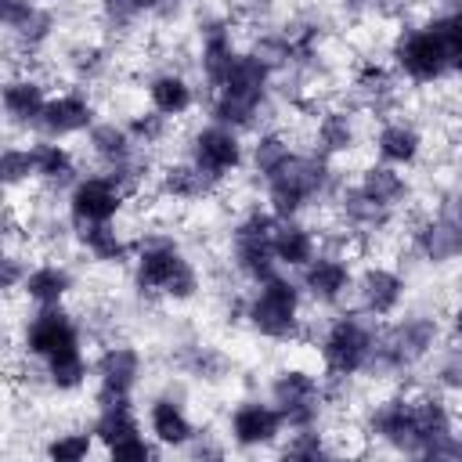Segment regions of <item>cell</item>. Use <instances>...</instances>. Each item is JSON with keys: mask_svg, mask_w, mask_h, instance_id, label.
<instances>
[{"mask_svg": "<svg viewBox=\"0 0 462 462\" xmlns=\"http://www.w3.org/2000/svg\"><path fill=\"white\" fill-rule=\"evenodd\" d=\"M361 433L379 440L397 455H419V430H415V401L411 393H390L365 408Z\"/></svg>", "mask_w": 462, "mask_h": 462, "instance_id": "obj_16", "label": "cell"}, {"mask_svg": "<svg viewBox=\"0 0 462 462\" xmlns=\"http://www.w3.org/2000/svg\"><path fill=\"white\" fill-rule=\"evenodd\" d=\"M144 101H148V108H155L159 116H166V119L177 123V119H184L199 105V87H195V79L184 69L162 65V69L148 72V79H144Z\"/></svg>", "mask_w": 462, "mask_h": 462, "instance_id": "obj_24", "label": "cell"}, {"mask_svg": "<svg viewBox=\"0 0 462 462\" xmlns=\"http://www.w3.org/2000/svg\"><path fill=\"white\" fill-rule=\"evenodd\" d=\"M18 346L32 365H43L58 354L87 346V325L65 303L32 307V314H25L22 325H18Z\"/></svg>", "mask_w": 462, "mask_h": 462, "instance_id": "obj_9", "label": "cell"}, {"mask_svg": "<svg viewBox=\"0 0 462 462\" xmlns=\"http://www.w3.org/2000/svg\"><path fill=\"white\" fill-rule=\"evenodd\" d=\"M83 256H90V263L97 267H130L134 260V238L112 220V224H87V227H76V238H72Z\"/></svg>", "mask_w": 462, "mask_h": 462, "instance_id": "obj_31", "label": "cell"}, {"mask_svg": "<svg viewBox=\"0 0 462 462\" xmlns=\"http://www.w3.org/2000/svg\"><path fill=\"white\" fill-rule=\"evenodd\" d=\"M0 180L7 188V195H14L18 188H29L36 180V166H32V144H18L7 137L4 152H0Z\"/></svg>", "mask_w": 462, "mask_h": 462, "instance_id": "obj_40", "label": "cell"}, {"mask_svg": "<svg viewBox=\"0 0 462 462\" xmlns=\"http://www.w3.org/2000/svg\"><path fill=\"white\" fill-rule=\"evenodd\" d=\"M256 4H267V0H256Z\"/></svg>", "mask_w": 462, "mask_h": 462, "instance_id": "obj_48", "label": "cell"}, {"mask_svg": "<svg viewBox=\"0 0 462 462\" xmlns=\"http://www.w3.org/2000/svg\"><path fill=\"white\" fill-rule=\"evenodd\" d=\"M354 282H357V271H354L346 249H321L300 271L303 296L314 307H325V310H336L346 296H354Z\"/></svg>", "mask_w": 462, "mask_h": 462, "instance_id": "obj_18", "label": "cell"}, {"mask_svg": "<svg viewBox=\"0 0 462 462\" xmlns=\"http://www.w3.org/2000/svg\"><path fill=\"white\" fill-rule=\"evenodd\" d=\"M209 191H217L188 159H177V162H166L155 177V195L162 202H173V206H191L199 199H206Z\"/></svg>", "mask_w": 462, "mask_h": 462, "instance_id": "obj_35", "label": "cell"}, {"mask_svg": "<svg viewBox=\"0 0 462 462\" xmlns=\"http://www.w3.org/2000/svg\"><path fill=\"white\" fill-rule=\"evenodd\" d=\"M274 224H278V217L267 206H249L245 213H238L231 220L227 263L249 285L278 274V256H274V242H271L274 238Z\"/></svg>", "mask_w": 462, "mask_h": 462, "instance_id": "obj_8", "label": "cell"}, {"mask_svg": "<svg viewBox=\"0 0 462 462\" xmlns=\"http://www.w3.org/2000/svg\"><path fill=\"white\" fill-rule=\"evenodd\" d=\"M379 343V325L375 318L354 310H336L314 336V350L321 361L325 379H357L368 375L372 357Z\"/></svg>", "mask_w": 462, "mask_h": 462, "instance_id": "obj_6", "label": "cell"}, {"mask_svg": "<svg viewBox=\"0 0 462 462\" xmlns=\"http://www.w3.org/2000/svg\"><path fill=\"white\" fill-rule=\"evenodd\" d=\"M267 397L274 401V408L282 411L289 430H303V426H318L328 411V390H325V375H314L303 365H282L274 368V375L267 379Z\"/></svg>", "mask_w": 462, "mask_h": 462, "instance_id": "obj_10", "label": "cell"}, {"mask_svg": "<svg viewBox=\"0 0 462 462\" xmlns=\"http://www.w3.org/2000/svg\"><path fill=\"white\" fill-rule=\"evenodd\" d=\"M97 123V101L87 87H65L51 94L43 119H40V137L51 141H69V137H87V130Z\"/></svg>", "mask_w": 462, "mask_h": 462, "instance_id": "obj_21", "label": "cell"}, {"mask_svg": "<svg viewBox=\"0 0 462 462\" xmlns=\"http://www.w3.org/2000/svg\"><path fill=\"white\" fill-rule=\"evenodd\" d=\"M274 87H278V69L249 47L238 54V61L220 79V87L209 90V119L238 134L260 130V123L274 112Z\"/></svg>", "mask_w": 462, "mask_h": 462, "instance_id": "obj_2", "label": "cell"}, {"mask_svg": "<svg viewBox=\"0 0 462 462\" xmlns=\"http://www.w3.org/2000/svg\"><path fill=\"white\" fill-rule=\"evenodd\" d=\"M32 166H36V184L51 195H65L79 180V159L65 141L36 137L32 141Z\"/></svg>", "mask_w": 462, "mask_h": 462, "instance_id": "obj_28", "label": "cell"}, {"mask_svg": "<svg viewBox=\"0 0 462 462\" xmlns=\"http://www.w3.org/2000/svg\"><path fill=\"white\" fill-rule=\"evenodd\" d=\"M126 126H130L134 141H137L144 152H152V148H159V144L170 137L173 119L159 116L155 108H141V112H130V116H126Z\"/></svg>", "mask_w": 462, "mask_h": 462, "instance_id": "obj_42", "label": "cell"}, {"mask_svg": "<svg viewBox=\"0 0 462 462\" xmlns=\"http://www.w3.org/2000/svg\"><path fill=\"white\" fill-rule=\"evenodd\" d=\"M61 58H65V69H69L79 83H97V79L112 69V54H108L101 43H87V40L72 43Z\"/></svg>", "mask_w": 462, "mask_h": 462, "instance_id": "obj_38", "label": "cell"}, {"mask_svg": "<svg viewBox=\"0 0 462 462\" xmlns=\"http://www.w3.org/2000/svg\"><path fill=\"white\" fill-rule=\"evenodd\" d=\"M260 188L267 209L278 220H289V217H303L310 206L332 202L336 191L343 188V177L332 166V159H325L321 152H296L292 162Z\"/></svg>", "mask_w": 462, "mask_h": 462, "instance_id": "obj_3", "label": "cell"}, {"mask_svg": "<svg viewBox=\"0 0 462 462\" xmlns=\"http://www.w3.org/2000/svg\"><path fill=\"white\" fill-rule=\"evenodd\" d=\"M195 69L206 83V90L220 87V79L231 72V65L238 61L242 47L235 40V25L227 14H202L199 25H195Z\"/></svg>", "mask_w": 462, "mask_h": 462, "instance_id": "obj_20", "label": "cell"}, {"mask_svg": "<svg viewBox=\"0 0 462 462\" xmlns=\"http://www.w3.org/2000/svg\"><path fill=\"white\" fill-rule=\"evenodd\" d=\"M354 184H357L372 202H379V206L390 209V213H404V209L415 202V184L408 180V173L397 170V166H390V162H379V159L368 162Z\"/></svg>", "mask_w": 462, "mask_h": 462, "instance_id": "obj_29", "label": "cell"}, {"mask_svg": "<svg viewBox=\"0 0 462 462\" xmlns=\"http://www.w3.org/2000/svg\"><path fill=\"white\" fill-rule=\"evenodd\" d=\"M422 152H426V134L415 119L386 116L372 130V155L379 162H390L397 170H411L422 162Z\"/></svg>", "mask_w": 462, "mask_h": 462, "instance_id": "obj_23", "label": "cell"}, {"mask_svg": "<svg viewBox=\"0 0 462 462\" xmlns=\"http://www.w3.org/2000/svg\"><path fill=\"white\" fill-rule=\"evenodd\" d=\"M159 451H162V448L155 444L152 433H137V437H126L123 444L108 448L105 455H108V458H119V462H148V458H155Z\"/></svg>", "mask_w": 462, "mask_h": 462, "instance_id": "obj_45", "label": "cell"}, {"mask_svg": "<svg viewBox=\"0 0 462 462\" xmlns=\"http://www.w3.org/2000/svg\"><path fill=\"white\" fill-rule=\"evenodd\" d=\"M292 155H296V148H292V137L282 130V126H263L256 137H253V144H249V170H253V177L260 180V184H267L274 173H282L289 162H292Z\"/></svg>", "mask_w": 462, "mask_h": 462, "instance_id": "obj_34", "label": "cell"}, {"mask_svg": "<svg viewBox=\"0 0 462 462\" xmlns=\"http://www.w3.org/2000/svg\"><path fill=\"white\" fill-rule=\"evenodd\" d=\"M444 332H448L451 343H462V300L448 310V325H444Z\"/></svg>", "mask_w": 462, "mask_h": 462, "instance_id": "obj_46", "label": "cell"}, {"mask_svg": "<svg viewBox=\"0 0 462 462\" xmlns=\"http://www.w3.org/2000/svg\"><path fill=\"white\" fill-rule=\"evenodd\" d=\"M285 433H289V426H285V419H282V411L274 408L271 397L245 393V397H238L227 408L224 437L238 451H267V448H278L285 440Z\"/></svg>", "mask_w": 462, "mask_h": 462, "instance_id": "obj_13", "label": "cell"}, {"mask_svg": "<svg viewBox=\"0 0 462 462\" xmlns=\"http://www.w3.org/2000/svg\"><path fill=\"white\" fill-rule=\"evenodd\" d=\"M401 83H404V79L393 72L390 61L368 58V61H361L357 72H354V97H357V105H365L372 116L386 119V116L397 108Z\"/></svg>", "mask_w": 462, "mask_h": 462, "instance_id": "obj_27", "label": "cell"}, {"mask_svg": "<svg viewBox=\"0 0 462 462\" xmlns=\"http://www.w3.org/2000/svg\"><path fill=\"white\" fill-rule=\"evenodd\" d=\"M184 159H188L213 188H220V184H227V180L249 162V144L242 141L238 130L206 119L202 126H195V130L184 137Z\"/></svg>", "mask_w": 462, "mask_h": 462, "instance_id": "obj_11", "label": "cell"}, {"mask_svg": "<svg viewBox=\"0 0 462 462\" xmlns=\"http://www.w3.org/2000/svg\"><path fill=\"white\" fill-rule=\"evenodd\" d=\"M354 303L375 321H390L408 303V274L393 263H365L354 282Z\"/></svg>", "mask_w": 462, "mask_h": 462, "instance_id": "obj_17", "label": "cell"}, {"mask_svg": "<svg viewBox=\"0 0 462 462\" xmlns=\"http://www.w3.org/2000/svg\"><path fill=\"white\" fill-rule=\"evenodd\" d=\"M144 354L126 339H108L94 357V404L101 401H134L144 383Z\"/></svg>", "mask_w": 462, "mask_h": 462, "instance_id": "obj_15", "label": "cell"}, {"mask_svg": "<svg viewBox=\"0 0 462 462\" xmlns=\"http://www.w3.org/2000/svg\"><path fill=\"white\" fill-rule=\"evenodd\" d=\"M444 343V325L433 310H411V314H397L386 328H379V343H375V357L368 375L372 379H393V375H408L419 365H426Z\"/></svg>", "mask_w": 462, "mask_h": 462, "instance_id": "obj_5", "label": "cell"}, {"mask_svg": "<svg viewBox=\"0 0 462 462\" xmlns=\"http://www.w3.org/2000/svg\"><path fill=\"white\" fill-rule=\"evenodd\" d=\"M451 76H458V79H462V40L451 47Z\"/></svg>", "mask_w": 462, "mask_h": 462, "instance_id": "obj_47", "label": "cell"}, {"mask_svg": "<svg viewBox=\"0 0 462 462\" xmlns=\"http://www.w3.org/2000/svg\"><path fill=\"white\" fill-rule=\"evenodd\" d=\"M130 282L148 300L191 303L202 292V271L173 231H144L134 238Z\"/></svg>", "mask_w": 462, "mask_h": 462, "instance_id": "obj_1", "label": "cell"}, {"mask_svg": "<svg viewBox=\"0 0 462 462\" xmlns=\"http://www.w3.org/2000/svg\"><path fill=\"white\" fill-rule=\"evenodd\" d=\"M310 141L314 152H321L325 159H343L354 155L361 144V119L354 108H321L310 119Z\"/></svg>", "mask_w": 462, "mask_h": 462, "instance_id": "obj_26", "label": "cell"}, {"mask_svg": "<svg viewBox=\"0 0 462 462\" xmlns=\"http://www.w3.org/2000/svg\"><path fill=\"white\" fill-rule=\"evenodd\" d=\"M0 97H4L7 134H14V130H25V134L32 130V134H36V130H40L43 108H47V101H51L43 76H36V72H14V76L4 79Z\"/></svg>", "mask_w": 462, "mask_h": 462, "instance_id": "obj_22", "label": "cell"}, {"mask_svg": "<svg viewBox=\"0 0 462 462\" xmlns=\"http://www.w3.org/2000/svg\"><path fill=\"white\" fill-rule=\"evenodd\" d=\"M173 361H177V368L184 375H191L199 383H217V379L227 375V357L209 343H188V346L177 350Z\"/></svg>", "mask_w": 462, "mask_h": 462, "instance_id": "obj_37", "label": "cell"}, {"mask_svg": "<svg viewBox=\"0 0 462 462\" xmlns=\"http://www.w3.org/2000/svg\"><path fill=\"white\" fill-rule=\"evenodd\" d=\"M144 426H148V433L155 437V444L162 448V451H188V444L199 437V422L191 419V411H188V397H184V390L180 386H166V390H159L148 404H144Z\"/></svg>", "mask_w": 462, "mask_h": 462, "instance_id": "obj_19", "label": "cell"}, {"mask_svg": "<svg viewBox=\"0 0 462 462\" xmlns=\"http://www.w3.org/2000/svg\"><path fill=\"white\" fill-rule=\"evenodd\" d=\"M83 144H87L90 159L97 162V170H105V173H116V170L137 162L141 155H148V152L134 141L126 119H97V123L87 130Z\"/></svg>", "mask_w": 462, "mask_h": 462, "instance_id": "obj_25", "label": "cell"}, {"mask_svg": "<svg viewBox=\"0 0 462 462\" xmlns=\"http://www.w3.org/2000/svg\"><path fill=\"white\" fill-rule=\"evenodd\" d=\"M433 386L440 393H462V343L440 346L433 354Z\"/></svg>", "mask_w": 462, "mask_h": 462, "instance_id": "obj_43", "label": "cell"}, {"mask_svg": "<svg viewBox=\"0 0 462 462\" xmlns=\"http://www.w3.org/2000/svg\"><path fill=\"white\" fill-rule=\"evenodd\" d=\"M90 430L97 437V448L108 451V448L123 444L126 437L144 433L148 426H144V419H141V411H137L134 401H101V404H94Z\"/></svg>", "mask_w": 462, "mask_h": 462, "instance_id": "obj_33", "label": "cell"}, {"mask_svg": "<svg viewBox=\"0 0 462 462\" xmlns=\"http://www.w3.org/2000/svg\"><path fill=\"white\" fill-rule=\"evenodd\" d=\"M408 249L426 267H451L462 260V217L440 202V209L415 213L408 220Z\"/></svg>", "mask_w": 462, "mask_h": 462, "instance_id": "obj_14", "label": "cell"}, {"mask_svg": "<svg viewBox=\"0 0 462 462\" xmlns=\"http://www.w3.org/2000/svg\"><path fill=\"white\" fill-rule=\"evenodd\" d=\"M274 256H278V267L285 271H303L318 253H321V235L318 227L303 224L300 217H289V220H278L274 224Z\"/></svg>", "mask_w": 462, "mask_h": 462, "instance_id": "obj_32", "label": "cell"}, {"mask_svg": "<svg viewBox=\"0 0 462 462\" xmlns=\"http://www.w3.org/2000/svg\"><path fill=\"white\" fill-rule=\"evenodd\" d=\"M97 448V437L87 426H61V430H51L43 440H40V455L51 458V462H79L87 455H94Z\"/></svg>", "mask_w": 462, "mask_h": 462, "instance_id": "obj_36", "label": "cell"}, {"mask_svg": "<svg viewBox=\"0 0 462 462\" xmlns=\"http://www.w3.org/2000/svg\"><path fill=\"white\" fill-rule=\"evenodd\" d=\"M76 292V271L65 260H40L29 267L22 282V296L32 307H58L69 303Z\"/></svg>", "mask_w": 462, "mask_h": 462, "instance_id": "obj_30", "label": "cell"}, {"mask_svg": "<svg viewBox=\"0 0 462 462\" xmlns=\"http://www.w3.org/2000/svg\"><path fill=\"white\" fill-rule=\"evenodd\" d=\"M130 206V191L105 170H90L79 173V180L65 191V220L76 227L87 224H112L126 213Z\"/></svg>", "mask_w": 462, "mask_h": 462, "instance_id": "obj_12", "label": "cell"}, {"mask_svg": "<svg viewBox=\"0 0 462 462\" xmlns=\"http://www.w3.org/2000/svg\"><path fill=\"white\" fill-rule=\"evenodd\" d=\"M162 0H97V18L112 32H130L144 14H159Z\"/></svg>", "mask_w": 462, "mask_h": 462, "instance_id": "obj_39", "label": "cell"}, {"mask_svg": "<svg viewBox=\"0 0 462 462\" xmlns=\"http://www.w3.org/2000/svg\"><path fill=\"white\" fill-rule=\"evenodd\" d=\"M278 451L289 455V458H328V455H336L339 448L332 444V433H325L321 422H318V426L289 430L285 440L278 444Z\"/></svg>", "mask_w": 462, "mask_h": 462, "instance_id": "obj_41", "label": "cell"}, {"mask_svg": "<svg viewBox=\"0 0 462 462\" xmlns=\"http://www.w3.org/2000/svg\"><path fill=\"white\" fill-rule=\"evenodd\" d=\"M458 184H462V173H458Z\"/></svg>", "mask_w": 462, "mask_h": 462, "instance_id": "obj_49", "label": "cell"}, {"mask_svg": "<svg viewBox=\"0 0 462 462\" xmlns=\"http://www.w3.org/2000/svg\"><path fill=\"white\" fill-rule=\"evenodd\" d=\"M303 303H307V296H303L300 278H289L278 271V274L249 285V292L242 300V321L256 339L292 343L307 332Z\"/></svg>", "mask_w": 462, "mask_h": 462, "instance_id": "obj_4", "label": "cell"}, {"mask_svg": "<svg viewBox=\"0 0 462 462\" xmlns=\"http://www.w3.org/2000/svg\"><path fill=\"white\" fill-rule=\"evenodd\" d=\"M29 267H32V263L18 253V245H4V260H0V285H4L7 300H11L14 292H22V282H25Z\"/></svg>", "mask_w": 462, "mask_h": 462, "instance_id": "obj_44", "label": "cell"}, {"mask_svg": "<svg viewBox=\"0 0 462 462\" xmlns=\"http://www.w3.org/2000/svg\"><path fill=\"white\" fill-rule=\"evenodd\" d=\"M393 72L411 87H433L451 76V43L440 36V29L426 18L419 25H404L390 36L386 51Z\"/></svg>", "mask_w": 462, "mask_h": 462, "instance_id": "obj_7", "label": "cell"}]
</instances>
